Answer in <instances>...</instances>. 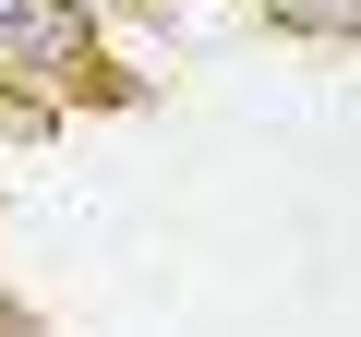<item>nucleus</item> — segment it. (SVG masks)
I'll return each instance as SVG.
<instances>
[{"mask_svg": "<svg viewBox=\"0 0 361 337\" xmlns=\"http://www.w3.org/2000/svg\"><path fill=\"white\" fill-rule=\"evenodd\" d=\"M289 37H361V0H265Z\"/></svg>", "mask_w": 361, "mask_h": 337, "instance_id": "nucleus-1", "label": "nucleus"}]
</instances>
